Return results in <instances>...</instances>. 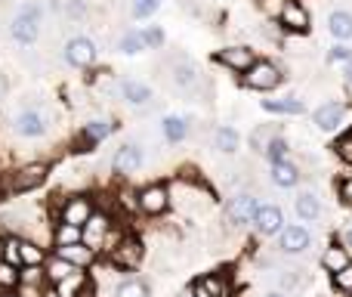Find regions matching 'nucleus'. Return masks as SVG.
Returning <instances> with one entry per match:
<instances>
[{
  "label": "nucleus",
  "instance_id": "f257e3e1",
  "mask_svg": "<svg viewBox=\"0 0 352 297\" xmlns=\"http://www.w3.org/2000/svg\"><path fill=\"white\" fill-rule=\"evenodd\" d=\"M41 25H43V6L28 0V3H22V10L16 12V19H12L10 34L19 47H31V43L41 37Z\"/></svg>",
  "mask_w": 352,
  "mask_h": 297
},
{
  "label": "nucleus",
  "instance_id": "f03ea898",
  "mask_svg": "<svg viewBox=\"0 0 352 297\" xmlns=\"http://www.w3.org/2000/svg\"><path fill=\"white\" fill-rule=\"evenodd\" d=\"M260 205H263L260 195L250 192V189H238V192H232L229 201H226V220H229V226H248V223H254Z\"/></svg>",
  "mask_w": 352,
  "mask_h": 297
},
{
  "label": "nucleus",
  "instance_id": "7ed1b4c3",
  "mask_svg": "<svg viewBox=\"0 0 352 297\" xmlns=\"http://www.w3.org/2000/svg\"><path fill=\"white\" fill-rule=\"evenodd\" d=\"M136 207H140L146 217H161V214L170 207V189L164 183H148L136 192Z\"/></svg>",
  "mask_w": 352,
  "mask_h": 297
},
{
  "label": "nucleus",
  "instance_id": "20e7f679",
  "mask_svg": "<svg viewBox=\"0 0 352 297\" xmlns=\"http://www.w3.org/2000/svg\"><path fill=\"white\" fill-rule=\"evenodd\" d=\"M170 78H173L176 90L195 93V90L201 87V68H198V62H195L192 56L179 53V56H176V59L170 62Z\"/></svg>",
  "mask_w": 352,
  "mask_h": 297
},
{
  "label": "nucleus",
  "instance_id": "39448f33",
  "mask_svg": "<svg viewBox=\"0 0 352 297\" xmlns=\"http://www.w3.org/2000/svg\"><path fill=\"white\" fill-rule=\"evenodd\" d=\"M142 257H146V248H142V242L136 236H124L121 242L109 251L111 267H118V269H136L142 263Z\"/></svg>",
  "mask_w": 352,
  "mask_h": 297
},
{
  "label": "nucleus",
  "instance_id": "423d86ee",
  "mask_svg": "<svg viewBox=\"0 0 352 297\" xmlns=\"http://www.w3.org/2000/svg\"><path fill=\"white\" fill-rule=\"evenodd\" d=\"M50 124H53V118H50L47 109H22L16 115V134L19 136H28V140H37V136H43L50 130Z\"/></svg>",
  "mask_w": 352,
  "mask_h": 297
},
{
  "label": "nucleus",
  "instance_id": "0eeeda50",
  "mask_svg": "<svg viewBox=\"0 0 352 297\" xmlns=\"http://www.w3.org/2000/svg\"><path fill=\"white\" fill-rule=\"evenodd\" d=\"M312 248V232L306 229L303 223H287L278 236V251L287 257H297V254H306Z\"/></svg>",
  "mask_w": 352,
  "mask_h": 297
},
{
  "label": "nucleus",
  "instance_id": "6e6552de",
  "mask_svg": "<svg viewBox=\"0 0 352 297\" xmlns=\"http://www.w3.org/2000/svg\"><path fill=\"white\" fill-rule=\"evenodd\" d=\"M93 214H96V207H93L90 195H72V198H65V205H62V211H59V223L80 226V229H84Z\"/></svg>",
  "mask_w": 352,
  "mask_h": 297
},
{
  "label": "nucleus",
  "instance_id": "1a4fd4ad",
  "mask_svg": "<svg viewBox=\"0 0 352 297\" xmlns=\"http://www.w3.org/2000/svg\"><path fill=\"white\" fill-rule=\"evenodd\" d=\"M96 56H99V50H96V43H93L90 37L74 34V37H68V41H65V62H68V65L90 68L93 62H96Z\"/></svg>",
  "mask_w": 352,
  "mask_h": 297
},
{
  "label": "nucleus",
  "instance_id": "9d476101",
  "mask_svg": "<svg viewBox=\"0 0 352 297\" xmlns=\"http://www.w3.org/2000/svg\"><path fill=\"white\" fill-rule=\"evenodd\" d=\"M244 84L250 87V90H275V87L281 84V68L275 65V62H254V68H250L248 74H244Z\"/></svg>",
  "mask_w": 352,
  "mask_h": 297
},
{
  "label": "nucleus",
  "instance_id": "9b49d317",
  "mask_svg": "<svg viewBox=\"0 0 352 297\" xmlns=\"http://www.w3.org/2000/svg\"><path fill=\"white\" fill-rule=\"evenodd\" d=\"M285 211H281L275 201H263L260 211H256L254 217V229L260 232V236H281V229H285Z\"/></svg>",
  "mask_w": 352,
  "mask_h": 297
},
{
  "label": "nucleus",
  "instance_id": "f8f14e48",
  "mask_svg": "<svg viewBox=\"0 0 352 297\" xmlns=\"http://www.w3.org/2000/svg\"><path fill=\"white\" fill-rule=\"evenodd\" d=\"M109 232H111V217L96 211L90 217V223L84 226V238H80V242H84L90 251H105V245H109Z\"/></svg>",
  "mask_w": 352,
  "mask_h": 297
},
{
  "label": "nucleus",
  "instance_id": "ddd939ff",
  "mask_svg": "<svg viewBox=\"0 0 352 297\" xmlns=\"http://www.w3.org/2000/svg\"><path fill=\"white\" fill-rule=\"evenodd\" d=\"M278 25L285 31H294V34H306L309 31V12L297 0H285V6L278 12Z\"/></svg>",
  "mask_w": 352,
  "mask_h": 297
},
{
  "label": "nucleus",
  "instance_id": "4468645a",
  "mask_svg": "<svg viewBox=\"0 0 352 297\" xmlns=\"http://www.w3.org/2000/svg\"><path fill=\"white\" fill-rule=\"evenodd\" d=\"M140 167H142V146L140 143H124V146L115 152V158H111V170H115L118 176H127Z\"/></svg>",
  "mask_w": 352,
  "mask_h": 297
},
{
  "label": "nucleus",
  "instance_id": "2eb2a0df",
  "mask_svg": "<svg viewBox=\"0 0 352 297\" xmlns=\"http://www.w3.org/2000/svg\"><path fill=\"white\" fill-rule=\"evenodd\" d=\"M50 176V167L43 161H34V164H25L16 176H12V192H28V189H37L43 180Z\"/></svg>",
  "mask_w": 352,
  "mask_h": 297
},
{
  "label": "nucleus",
  "instance_id": "dca6fc26",
  "mask_svg": "<svg viewBox=\"0 0 352 297\" xmlns=\"http://www.w3.org/2000/svg\"><path fill=\"white\" fill-rule=\"evenodd\" d=\"M294 211H297V217L303 220V223H316V220L322 217V198H318L316 189H300V192L294 195Z\"/></svg>",
  "mask_w": 352,
  "mask_h": 297
},
{
  "label": "nucleus",
  "instance_id": "f3484780",
  "mask_svg": "<svg viewBox=\"0 0 352 297\" xmlns=\"http://www.w3.org/2000/svg\"><path fill=\"white\" fill-rule=\"evenodd\" d=\"M343 118H346V105L343 103H324V105L316 109L312 124H316L318 130H324V134H331V130H337L343 124Z\"/></svg>",
  "mask_w": 352,
  "mask_h": 297
},
{
  "label": "nucleus",
  "instance_id": "a211bd4d",
  "mask_svg": "<svg viewBox=\"0 0 352 297\" xmlns=\"http://www.w3.org/2000/svg\"><path fill=\"white\" fill-rule=\"evenodd\" d=\"M272 282L278 291H294V288H303L309 282V273L303 267H275L272 269Z\"/></svg>",
  "mask_w": 352,
  "mask_h": 297
},
{
  "label": "nucleus",
  "instance_id": "6ab92c4d",
  "mask_svg": "<svg viewBox=\"0 0 352 297\" xmlns=\"http://www.w3.org/2000/svg\"><path fill=\"white\" fill-rule=\"evenodd\" d=\"M43 273H47V285L59 288V285H65V282L74 279L78 267H72V263L62 260L59 254H53V257H47V263H43Z\"/></svg>",
  "mask_w": 352,
  "mask_h": 297
},
{
  "label": "nucleus",
  "instance_id": "aec40b11",
  "mask_svg": "<svg viewBox=\"0 0 352 297\" xmlns=\"http://www.w3.org/2000/svg\"><path fill=\"white\" fill-rule=\"evenodd\" d=\"M192 291L195 297H229V279H223L219 273H207L192 282Z\"/></svg>",
  "mask_w": 352,
  "mask_h": 297
},
{
  "label": "nucleus",
  "instance_id": "412c9836",
  "mask_svg": "<svg viewBox=\"0 0 352 297\" xmlns=\"http://www.w3.org/2000/svg\"><path fill=\"white\" fill-rule=\"evenodd\" d=\"M121 99L127 105H136V109H142V105H148L155 99V93H152V87L142 84V81L127 78V81H121Z\"/></svg>",
  "mask_w": 352,
  "mask_h": 297
},
{
  "label": "nucleus",
  "instance_id": "4be33fe9",
  "mask_svg": "<svg viewBox=\"0 0 352 297\" xmlns=\"http://www.w3.org/2000/svg\"><path fill=\"white\" fill-rule=\"evenodd\" d=\"M219 62H223L226 68H232V72H250L254 68V50L250 47H226L223 53L217 56Z\"/></svg>",
  "mask_w": 352,
  "mask_h": 297
},
{
  "label": "nucleus",
  "instance_id": "5701e85b",
  "mask_svg": "<svg viewBox=\"0 0 352 297\" xmlns=\"http://www.w3.org/2000/svg\"><path fill=\"white\" fill-rule=\"evenodd\" d=\"M349 248L346 245H340V242H331L328 248L322 251V269L324 273H331V276H337L340 269H346L349 267Z\"/></svg>",
  "mask_w": 352,
  "mask_h": 297
},
{
  "label": "nucleus",
  "instance_id": "b1692460",
  "mask_svg": "<svg viewBox=\"0 0 352 297\" xmlns=\"http://www.w3.org/2000/svg\"><path fill=\"white\" fill-rule=\"evenodd\" d=\"M300 174H303V170H300V164H294L291 158L269 167V180H272L278 189H294L300 183Z\"/></svg>",
  "mask_w": 352,
  "mask_h": 297
},
{
  "label": "nucleus",
  "instance_id": "393cba45",
  "mask_svg": "<svg viewBox=\"0 0 352 297\" xmlns=\"http://www.w3.org/2000/svg\"><path fill=\"white\" fill-rule=\"evenodd\" d=\"M278 136H281L278 124H260V127L250 130V152H256V155H266L269 146H272Z\"/></svg>",
  "mask_w": 352,
  "mask_h": 297
},
{
  "label": "nucleus",
  "instance_id": "a878e982",
  "mask_svg": "<svg viewBox=\"0 0 352 297\" xmlns=\"http://www.w3.org/2000/svg\"><path fill=\"white\" fill-rule=\"evenodd\" d=\"M56 254H59L62 260H68L72 267H78V269H87L93 260H96V251H90L84 242L68 245V248H56Z\"/></svg>",
  "mask_w": 352,
  "mask_h": 297
},
{
  "label": "nucleus",
  "instance_id": "bb28decb",
  "mask_svg": "<svg viewBox=\"0 0 352 297\" xmlns=\"http://www.w3.org/2000/svg\"><path fill=\"white\" fill-rule=\"evenodd\" d=\"M111 130H115V124L105 121V118H93V121H87L84 130H80V136H84V143H87V152H90L93 146H99L105 136H111Z\"/></svg>",
  "mask_w": 352,
  "mask_h": 297
},
{
  "label": "nucleus",
  "instance_id": "cd10ccee",
  "mask_svg": "<svg viewBox=\"0 0 352 297\" xmlns=\"http://www.w3.org/2000/svg\"><path fill=\"white\" fill-rule=\"evenodd\" d=\"M19 260H22V269L25 267H43V263H47V251H43L41 242L22 238V245H19Z\"/></svg>",
  "mask_w": 352,
  "mask_h": 297
},
{
  "label": "nucleus",
  "instance_id": "c85d7f7f",
  "mask_svg": "<svg viewBox=\"0 0 352 297\" xmlns=\"http://www.w3.org/2000/svg\"><path fill=\"white\" fill-rule=\"evenodd\" d=\"M238 146H241V136H238L235 127H217L213 130V149L223 152V155H235Z\"/></svg>",
  "mask_w": 352,
  "mask_h": 297
},
{
  "label": "nucleus",
  "instance_id": "c756f323",
  "mask_svg": "<svg viewBox=\"0 0 352 297\" xmlns=\"http://www.w3.org/2000/svg\"><path fill=\"white\" fill-rule=\"evenodd\" d=\"M161 130H164V140L176 146V143H182L188 136V118L182 115H167L164 121H161Z\"/></svg>",
  "mask_w": 352,
  "mask_h": 297
},
{
  "label": "nucleus",
  "instance_id": "7c9ffc66",
  "mask_svg": "<svg viewBox=\"0 0 352 297\" xmlns=\"http://www.w3.org/2000/svg\"><path fill=\"white\" fill-rule=\"evenodd\" d=\"M263 109L272 112V115H303L306 105L303 99L287 96V99H263Z\"/></svg>",
  "mask_w": 352,
  "mask_h": 297
},
{
  "label": "nucleus",
  "instance_id": "2f4dec72",
  "mask_svg": "<svg viewBox=\"0 0 352 297\" xmlns=\"http://www.w3.org/2000/svg\"><path fill=\"white\" fill-rule=\"evenodd\" d=\"M115 297H152V288H148L146 279H140V276H130V279L118 282Z\"/></svg>",
  "mask_w": 352,
  "mask_h": 297
},
{
  "label": "nucleus",
  "instance_id": "473e14b6",
  "mask_svg": "<svg viewBox=\"0 0 352 297\" xmlns=\"http://www.w3.org/2000/svg\"><path fill=\"white\" fill-rule=\"evenodd\" d=\"M328 28H331V34H334L337 41H349L352 37V12L334 10L331 12V19H328Z\"/></svg>",
  "mask_w": 352,
  "mask_h": 297
},
{
  "label": "nucleus",
  "instance_id": "72a5a7b5",
  "mask_svg": "<svg viewBox=\"0 0 352 297\" xmlns=\"http://www.w3.org/2000/svg\"><path fill=\"white\" fill-rule=\"evenodd\" d=\"M84 238L80 226H68V223H56L53 226V245L56 248H68V245H78Z\"/></svg>",
  "mask_w": 352,
  "mask_h": 297
},
{
  "label": "nucleus",
  "instance_id": "f704fd0d",
  "mask_svg": "<svg viewBox=\"0 0 352 297\" xmlns=\"http://www.w3.org/2000/svg\"><path fill=\"white\" fill-rule=\"evenodd\" d=\"M19 285H22V269L6 263V260H0V294L16 291Z\"/></svg>",
  "mask_w": 352,
  "mask_h": 297
},
{
  "label": "nucleus",
  "instance_id": "c9c22d12",
  "mask_svg": "<svg viewBox=\"0 0 352 297\" xmlns=\"http://www.w3.org/2000/svg\"><path fill=\"white\" fill-rule=\"evenodd\" d=\"M19 245H22V238L19 236H3V242H0V260L12 263V267L22 269V260H19Z\"/></svg>",
  "mask_w": 352,
  "mask_h": 297
},
{
  "label": "nucleus",
  "instance_id": "e433bc0d",
  "mask_svg": "<svg viewBox=\"0 0 352 297\" xmlns=\"http://www.w3.org/2000/svg\"><path fill=\"white\" fill-rule=\"evenodd\" d=\"M118 50H121V53H127V56L142 53V50H146V43H142V34H140V31H124V34L118 37Z\"/></svg>",
  "mask_w": 352,
  "mask_h": 297
},
{
  "label": "nucleus",
  "instance_id": "4c0bfd02",
  "mask_svg": "<svg viewBox=\"0 0 352 297\" xmlns=\"http://www.w3.org/2000/svg\"><path fill=\"white\" fill-rule=\"evenodd\" d=\"M140 34H142L146 50H161V47H164V31H161L158 25H148V28H142Z\"/></svg>",
  "mask_w": 352,
  "mask_h": 297
},
{
  "label": "nucleus",
  "instance_id": "58836bf2",
  "mask_svg": "<svg viewBox=\"0 0 352 297\" xmlns=\"http://www.w3.org/2000/svg\"><path fill=\"white\" fill-rule=\"evenodd\" d=\"M287 155H291V146H287V140L285 136H278V140L269 146L266 152V158H269V164H278V161H287Z\"/></svg>",
  "mask_w": 352,
  "mask_h": 297
},
{
  "label": "nucleus",
  "instance_id": "ea45409f",
  "mask_svg": "<svg viewBox=\"0 0 352 297\" xmlns=\"http://www.w3.org/2000/svg\"><path fill=\"white\" fill-rule=\"evenodd\" d=\"M331 279H334V288H337V291L352 297V263H349L346 269H340L337 276H331Z\"/></svg>",
  "mask_w": 352,
  "mask_h": 297
},
{
  "label": "nucleus",
  "instance_id": "a19ab883",
  "mask_svg": "<svg viewBox=\"0 0 352 297\" xmlns=\"http://www.w3.org/2000/svg\"><path fill=\"white\" fill-rule=\"evenodd\" d=\"M161 0H133V16L136 19H148L152 12H158Z\"/></svg>",
  "mask_w": 352,
  "mask_h": 297
},
{
  "label": "nucleus",
  "instance_id": "79ce46f5",
  "mask_svg": "<svg viewBox=\"0 0 352 297\" xmlns=\"http://www.w3.org/2000/svg\"><path fill=\"white\" fill-rule=\"evenodd\" d=\"M334 152H337V158L340 161H346V164H352V134H346V136H340V140L334 143Z\"/></svg>",
  "mask_w": 352,
  "mask_h": 297
},
{
  "label": "nucleus",
  "instance_id": "37998d69",
  "mask_svg": "<svg viewBox=\"0 0 352 297\" xmlns=\"http://www.w3.org/2000/svg\"><path fill=\"white\" fill-rule=\"evenodd\" d=\"M337 198H340L343 207H352V176H343L337 183Z\"/></svg>",
  "mask_w": 352,
  "mask_h": 297
},
{
  "label": "nucleus",
  "instance_id": "c03bdc74",
  "mask_svg": "<svg viewBox=\"0 0 352 297\" xmlns=\"http://www.w3.org/2000/svg\"><path fill=\"white\" fill-rule=\"evenodd\" d=\"M328 59H331V62H346V65H349V62H352V50L343 47V43H340V47H331Z\"/></svg>",
  "mask_w": 352,
  "mask_h": 297
},
{
  "label": "nucleus",
  "instance_id": "a18cd8bd",
  "mask_svg": "<svg viewBox=\"0 0 352 297\" xmlns=\"http://www.w3.org/2000/svg\"><path fill=\"white\" fill-rule=\"evenodd\" d=\"M74 297H96V288H93V282H90V279H80Z\"/></svg>",
  "mask_w": 352,
  "mask_h": 297
},
{
  "label": "nucleus",
  "instance_id": "49530a36",
  "mask_svg": "<svg viewBox=\"0 0 352 297\" xmlns=\"http://www.w3.org/2000/svg\"><path fill=\"white\" fill-rule=\"evenodd\" d=\"M343 245H346V248L352 251V229H346V232H343Z\"/></svg>",
  "mask_w": 352,
  "mask_h": 297
},
{
  "label": "nucleus",
  "instance_id": "de8ad7c7",
  "mask_svg": "<svg viewBox=\"0 0 352 297\" xmlns=\"http://www.w3.org/2000/svg\"><path fill=\"white\" fill-rule=\"evenodd\" d=\"M263 297H287V294H285V291H278V288H272V291H266Z\"/></svg>",
  "mask_w": 352,
  "mask_h": 297
},
{
  "label": "nucleus",
  "instance_id": "09e8293b",
  "mask_svg": "<svg viewBox=\"0 0 352 297\" xmlns=\"http://www.w3.org/2000/svg\"><path fill=\"white\" fill-rule=\"evenodd\" d=\"M176 297H195V291H192V285H188V288H182V291H179V294H176Z\"/></svg>",
  "mask_w": 352,
  "mask_h": 297
},
{
  "label": "nucleus",
  "instance_id": "8fccbe9b",
  "mask_svg": "<svg viewBox=\"0 0 352 297\" xmlns=\"http://www.w3.org/2000/svg\"><path fill=\"white\" fill-rule=\"evenodd\" d=\"M346 84L352 87V62H349V65H346Z\"/></svg>",
  "mask_w": 352,
  "mask_h": 297
},
{
  "label": "nucleus",
  "instance_id": "3c124183",
  "mask_svg": "<svg viewBox=\"0 0 352 297\" xmlns=\"http://www.w3.org/2000/svg\"><path fill=\"white\" fill-rule=\"evenodd\" d=\"M0 297H19L16 291H6V294H0Z\"/></svg>",
  "mask_w": 352,
  "mask_h": 297
}]
</instances>
